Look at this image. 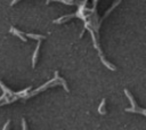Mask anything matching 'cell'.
Returning <instances> with one entry per match:
<instances>
[{"instance_id": "cell-1", "label": "cell", "mask_w": 146, "mask_h": 130, "mask_svg": "<svg viewBox=\"0 0 146 130\" xmlns=\"http://www.w3.org/2000/svg\"><path fill=\"white\" fill-rule=\"evenodd\" d=\"M39 47H40V40H38V44H36V49L34 51L33 58H32V66H35V62H36V57H38V52H39Z\"/></svg>"}, {"instance_id": "cell-2", "label": "cell", "mask_w": 146, "mask_h": 130, "mask_svg": "<svg viewBox=\"0 0 146 130\" xmlns=\"http://www.w3.org/2000/svg\"><path fill=\"white\" fill-rule=\"evenodd\" d=\"M10 32H11V33H14L15 35L19 36V38H21V39H22L23 41H26V39H25V36H24V35L22 34V32H19V31H18V30H16L15 27H11V29H10Z\"/></svg>"}, {"instance_id": "cell-3", "label": "cell", "mask_w": 146, "mask_h": 130, "mask_svg": "<svg viewBox=\"0 0 146 130\" xmlns=\"http://www.w3.org/2000/svg\"><path fill=\"white\" fill-rule=\"evenodd\" d=\"M27 36L32 38V39H36V40H41V39H44L46 36L44 35H39V34H31V33H26Z\"/></svg>"}, {"instance_id": "cell-4", "label": "cell", "mask_w": 146, "mask_h": 130, "mask_svg": "<svg viewBox=\"0 0 146 130\" xmlns=\"http://www.w3.org/2000/svg\"><path fill=\"white\" fill-rule=\"evenodd\" d=\"M22 122H23V129H26V125H25V120L23 119V120H22Z\"/></svg>"}]
</instances>
